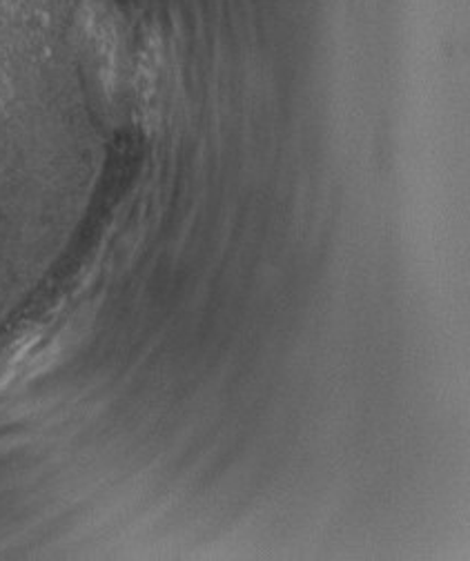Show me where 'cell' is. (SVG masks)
<instances>
[{
    "mask_svg": "<svg viewBox=\"0 0 470 561\" xmlns=\"http://www.w3.org/2000/svg\"><path fill=\"white\" fill-rule=\"evenodd\" d=\"M38 341V332H23L16 336L12 343H8L3 350H0V386H5L10 377L19 370L23 359L30 355L32 345Z\"/></svg>",
    "mask_w": 470,
    "mask_h": 561,
    "instance_id": "obj_1",
    "label": "cell"
}]
</instances>
